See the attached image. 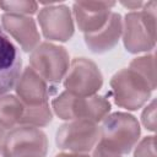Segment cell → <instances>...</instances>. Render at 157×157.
I'll list each match as a JSON object with an SVG mask.
<instances>
[{"label":"cell","instance_id":"603a6c76","mask_svg":"<svg viewBox=\"0 0 157 157\" xmlns=\"http://www.w3.org/2000/svg\"><path fill=\"white\" fill-rule=\"evenodd\" d=\"M55 157H88V156H87V155H85V153H71V152H63V153L56 155Z\"/></svg>","mask_w":157,"mask_h":157},{"label":"cell","instance_id":"52a82bcc","mask_svg":"<svg viewBox=\"0 0 157 157\" xmlns=\"http://www.w3.org/2000/svg\"><path fill=\"white\" fill-rule=\"evenodd\" d=\"M4 151L9 157H45L48 139L38 128L18 125L6 134Z\"/></svg>","mask_w":157,"mask_h":157},{"label":"cell","instance_id":"6da1fadb","mask_svg":"<svg viewBox=\"0 0 157 157\" xmlns=\"http://www.w3.org/2000/svg\"><path fill=\"white\" fill-rule=\"evenodd\" d=\"M156 1L144 4L141 11L125 15L123 22V43L129 53L150 52L156 44Z\"/></svg>","mask_w":157,"mask_h":157},{"label":"cell","instance_id":"e0dca14e","mask_svg":"<svg viewBox=\"0 0 157 157\" xmlns=\"http://www.w3.org/2000/svg\"><path fill=\"white\" fill-rule=\"evenodd\" d=\"M129 69L142 76L152 87L156 88V74H155V54H147L131 60Z\"/></svg>","mask_w":157,"mask_h":157},{"label":"cell","instance_id":"cb8c5ba5","mask_svg":"<svg viewBox=\"0 0 157 157\" xmlns=\"http://www.w3.org/2000/svg\"><path fill=\"white\" fill-rule=\"evenodd\" d=\"M5 139H6V132H5V129L0 126V151H2V150H4Z\"/></svg>","mask_w":157,"mask_h":157},{"label":"cell","instance_id":"44dd1931","mask_svg":"<svg viewBox=\"0 0 157 157\" xmlns=\"http://www.w3.org/2000/svg\"><path fill=\"white\" fill-rule=\"evenodd\" d=\"M93 157H121V155L112 151L110 148L105 147L103 144L98 141L93 150Z\"/></svg>","mask_w":157,"mask_h":157},{"label":"cell","instance_id":"ac0fdd59","mask_svg":"<svg viewBox=\"0 0 157 157\" xmlns=\"http://www.w3.org/2000/svg\"><path fill=\"white\" fill-rule=\"evenodd\" d=\"M0 7L6 13L13 15H33L38 10V4L32 0H10V1H0Z\"/></svg>","mask_w":157,"mask_h":157},{"label":"cell","instance_id":"d6986e66","mask_svg":"<svg viewBox=\"0 0 157 157\" xmlns=\"http://www.w3.org/2000/svg\"><path fill=\"white\" fill-rule=\"evenodd\" d=\"M155 145H156V140L153 135L144 137L135 147L134 157H156Z\"/></svg>","mask_w":157,"mask_h":157},{"label":"cell","instance_id":"4fadbf2b","mask_svg":"<svg viewBox=\"0 0 157 157\" xmlns=\"http://www.w3.org/2000/svg\"><path fill=\"white\" fill-rule=\"evenodd\" d=\"M1 25L25 52H32L39 44L40 36L31 16L4 13L1 16Z\"/></svg>","mask_w":157,"mask_h":157},{"label":"cell","instance_id":"5bb4252c","mask_svg":"<svg viewBox=\"0 0 157 157\" xmlns=\"http://www.w3.org/2000/svg\"><path fill=\"white\" fill-rule=\"evenodd\" d=\"M123 31V21L121 16L117 12H112L107 23L97 32L85 34V43L88 49L93 53H105L113 49Z\"/></svg>","mask_w":157,"mask_h":157},{"label":"cell","instance_id":"5b68a950","mask_svg":"<svg viewBox=\"0 0 157 157\" xmlns=\"http://www.w3.org/2000/svg\"><path fill=\"white\" fill-rule=\"evenodd\" d=\"M29 64L45 82L56 83L65 77L70 58L64 47L43 42L31 52Z\"/></svg>","mask_w":157,"mask_h":157},{"label":"cell","instance_id":"9c48e42d","mask_svg":"<svg viewBox=\"0 0 157 157\" xmlns=\"http://www.w3.org/2000/svg\"><path fill=\"white\" fill-rule=\"evenodd\" d=\"M38 13V22L43 36L49 40L66 42L74 34V21L66 5L48 4Z\"/></svg>","mask_w":157,"mask_h":157},{"label":"cell","instance_id":"7402d4cb","mask_svg":"<svg viewBox=\"0 0 157 157\" xmlns=\"http://www.w3.org/2000/svg\"><path fill=\"white\" fill-rule=\"evenodd\" d=\"M120 4L125 7H128L129 10H139L140 7L144 6L145 2H142V1H121Z\"/></svg>","mask_w":157,"mask_h":157},{"label":"cell","instance_id":"8fae6325","mask_svg":"<svg viewBox=\"0 0 157 157\" xmlns=\"http://www.w3.org/2000/svg\"><path fill=\"white\" fill-rule=\"evenodd\" d=\"M21 54L18 48L0 28V96L16 86L21 75Z\"/></svg>","mask_w":157,"mask_h":157},{"label":"cell","instance_id":"8992f818","mask_svg":"<svg viewBox=\"0 0 157 157\" xmlns=\"http://www.w3.org/2000/svg\"><path fill=\"white\" fill-rule=\"evenodd\" d=\"M101 137L99 126L90 120H69L63 124L55 136L56 146L71 153H85L91 151Z\"/></svg>","mask_w":157,"mask_h":157},{"label":"cell","instance_id":"2e32d148","mask_svg":"<svg viewBox=\"0 0 157 157\" xmlns=\"http://www.w3.org/2000/svg\"><path fill=\"white\" fill-rule=\"evenodd\" d=\"M53 119L52 109L49 104L39 107H23V114L18 125H28L34 128H42L48 125Z\"/></svg>","mask_w":157,"mask_h":157},{"label":"cell","instance_id":"ffe728a7","mask_svg":"<svg viewBox=\"0 0 157 157\" xmlns=\"http://www.w3.org/2000/svg\"><path fill=\"white\" fill-rule=\"evenodd\" d=\"M141 120L144 126L147 130L150 131L156 130V101L155 99H152L151 103L144 109L141 114Z\"/></svg>","mask_w":157,"mask_h":157},{"label":"cell","instance_id":"7a4b0ae2","mask_svg":"<svg viewBox=\"0 0 157 157\" xmlns=\"http://www.w3.org/2000/svg\"><path fill=\"white\" fill-rule=\"evenodd\" d=\"M52 108L60 119H82L97 124L102 121L110 112V103L103 96L93 94L81 97L64 91L53 99Z\"/></svg>","mask_w":157,"mask_h":157},{"label":"cell","instance_id":"7c38bea8","mask_svg":"<svg viewBox=\"0 0 157 157\" xmlns=\"http://www.w3.org/2000/svg\"><path fill=\"white\" fill-rule=\"evenodd\" d=\"M15 90L17 98L22 102L23 107H39L48 104L49 91L47 82L29 66L21 72Z\"/></svg>","mask_w":157,"mask_h":157},{"label":"cell","instance_id":"9a60e30c","mask_svg":"<svg viewBox=\"0 0 157 157\" xmlns=\"http://www.w3.org/2000/svg\"><path fill=\"white\" fill-rule=\"evenodd\" d=\"M23 114L22 102L13 94L0 96V126L4 129H12L20 124Z\"/></svg>","mask_w":157,"mask_h":157},{"label":"cell","instance_id":"30bf717a","mask_svg":"<svg viewBox=\"0 0 157 157\" xmlns=\"http://www.w3.org/2000/svg\"><path fill=\"white\" fill-rule=\"evenodd\" d=\"M114 1H77L74 4V16L77 27L85 34L99 31L108 21Z\"/></svg>","mask_w":157,"mask_h":157},{"label":"cell","instance_id":"3957f363","mask_svg":"<svg viewBox=\"0 0 157 157\" xmlns=\"http://www.w3.org/2000/svg\"><path fill=\"white\" fill-rule=\"evenodd\" d=\"M99 130V142L119 155L129 153L137 144L141 132L137 119L121 112L107 115Z\"/></svg>","mask_w":157,"mask_h":157},{"label":"cell","instance_id":"277c9868","mask_svg":"<svg viewBox=\"0 0 157 157\" xmlns=\"http://www.w3.org/2000/svg\"><path fill=\"white\" fill-rule=\"evenodd\" d=\"M110 87L117 105L128 110L141 108L153 91L150 83L131 69H121L110 78Z\"/></svg>","mask_w":157,"mask_h":157},{"label":"cell","instance_id":"d4e9b609","mask_svg":"<svg viewBox=\"0 0 157 157\" xmlns=\"http://www.w3.org/2000/svg\"><path fill=\"white\" fill-rule=\"evenodd\" d=\"M0 157H9L7 155H6V152L2 150V151H0Z\"/></svg>","mask_w":157,"mask_h":157},{"label":"cell","instance_id":"ba28073f","mask_svg":"<svg viewBox=\"0 0 157 157\" xmlns=\"http://www.w3.org/2000/svg\"><path fill=\"white\" fill-rule=\"evenodd\" d=\"M64 78L65 91L81 97L96 94L103 85L101 70L96 63L87 58H75Z\"/></svg>","mask_w":157,"mask_h":157}]
</instances>
